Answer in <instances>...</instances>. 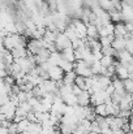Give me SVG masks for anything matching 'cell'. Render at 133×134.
Listing matches in <instances>:
<instances>
[{
    "label": "cell",
    "instance_id": "cell-4",
    "mask_svg": "<svg viewBox=\"0 0 133 134\" xmlns=\"http://www.w3.org/2000/svg\"><path fill=\"white\" fill-rule=\"evenodd\" d=\"M72 24H73L76 31L78 33L80 38L81 39H85L88 37V24H85L82 20H76V18L72 20Z\"/></svg>",
    "mask_w": 133,
    "mask_h": 134
},
{
    "label": "cell",
    "instance_id": "cell-1",
    "mask_svg": "<svg viewBox=\"0 0 133 134\" xmlns=\"http://www.w3.org/2000/svg\"><path fill=\"white\" fill-rule=\"evenodd\" d=\"M75 72L77 76H81L85 78L94 77V73L91 70V65H89L85 60H77L75 63Z\"/></svg>",
    "mask_w": 133,
    "mask_h": 134
},
{
    "label": "cell",
    "instance_id": "cell-26",
    "mask_svg": "<svg viewBox=\"0 0 133 134\" xmlns=\"http://www.w3.org/2000/svg\"><path fill=\"white\" fill-rule=\"evenodd\" d=\"M131 35H132V37H133V30H132V33H131Z\"/></svg>",
    "mask_w": 133,
    "mask_h": 134
},
{
    "label": "cell",
    "instance_id": "cell-12",
    "mask_svg": "<svg viewBox=\"0 0 133 134\" xmlns=\"http://www.w3.org/2000/svg\"><path fill=\"white\" fill-rule=\"evenodd\" d=\"M112 86L115 87V91L116 92H120V94H125V86H124V81L120 80V78H115L112 81Z\"/></svg>",
    "mask_w": 133,
    "mask_h": 134
},
{
    "label": "cell",
    "instance_id": "cell-15",
    "mask_svg": "<svg viewBox=\"0 0 133 134\" xmlns=\"http://www.w3.org/2000/svg\"><path fill=\"white\" fill-rule=\"evenodd\" d=\"M30 121L28 120V119H25V120H22L21 122H18L17 125H18V133H26V132H29V128H30Z\"/></svg>",
    "mask_w": 133,
    "mask_h": 134
},
{
    "label": "cell",
    "instance_id": "cell-24",
    "mask_svg": "<svg viewBox=\"0 0 133 134\" xmlns=\"http://www.w3.org/2000/svg\"><path fill=\"white\" fill-rule=\"evenodd\" d=\"M129 78H131V80H133V72L131 73V74H129Z\"/></svg>",
    "mask_w": 133,
    "mask_h": 134
},
{
    "label": "cell",
    "instance_id": "cell-20",
    "mask_svg": "<svg viewBox=\"0 0 133 134\" xmlns=\"http://www.w3.org/2000/svg\"><path fill=\"white\" fill-rule=\"evenodd\" d=\"M75 85H76V86H78L80 89L85 90L86 89V78H85V77H81V76H77Z\"/></svg>",
    "mask_w": 133,
    "mask_h": 134
},
{
    "label": "cell",
    "instance_id": "cell-14",
    "mask_svg": "<svg viewBox=\"0 0 133 134\" xmlns=\"http://www.w3.org/2000/svg\"><path fill=\"white\" fill-rule=\"evenodd\" d=\"M98 1H99V7H100L102 9H104L106 12H110V10L115 9L112 0H98Z\"/></svg>",
    "mask_w": 133,
    "mask_h": 134
},
{
    "label": "cell",
    "instance_id": "cell-19",
    "mask_svg": "<svg viewBox=\"0 0 133 134\" xmlns=\"http://www.w3.org/2000/svg\"><path fill=\"white\" fill-rule=\"evenodd\" d=\"M100 43H102V47H111L114 41H115V35H110V37H104V38H100L99 39Z\"/></svg>",
    "mask_w": 133,
    "mask_h": 134
},
{
    "label": "cell",
    "instance_id": "cell-25",
    "mask_svg": "<svg viewBox=\"0 0 133 134\" xmlns=\"http://www.w3.org/2000/svg\"><path fill=\"white\" fill-rule=\"evenodd\" d=\"M129 121H133V115H132V117H131V120Z\"/></svg>",
    "mask_w": 133,
    "mask_h": 134
},
{
    "label": "cell",
    "instance_id": "cell-17",
    "mask_svg": "<svg viewBox=\"0 0 133 134\" xmlns=\"http://www.w3.org/2000/svg\"><path fill=\"white\" fill-rule=\"evenodd\" d=\"M102 65L104 68H110L112 65H115V57H111V56H103V59L100 60Z\"/></svg>",
    "mask_w": 133,
    "mask_h": 134
},
{
    "label": "cell",
    "instance_id": "cell-21",
    "mask_svg": "<svg viewBox=\"0 0 133 134\" xmlns=\"http://www.w3.org/2000/svg\"><path fill=\"white\" fill-rule=\"evenodd\" d=\"M106 92H107L108 95H112V94L115 92V87H114L112 85H111V86H108V87L106 89Z\"/></svg>",
    "mask_w": 133,
    "mask_h": 134
},
{
    "label": "cell",
    "instance_id": "cell-13",
    "mask_svg": "<svg viewBox=\"0 0 133 134\" xmlns=\"http://www.w3.org/2000/svg\"><path fill=\"white\" fill-rule=\"evenodd\" d=\"M88 38L91 39H100L98 27L95 25H88Z\"/></svg>",
    "mask_w": 133,
    "mask_h": 134
},
{
    "label": "cell",
    "instance_id": "cell-7",
    "mask_svg": "<svg viewBox=\"0 0 133 134\" xmlns=\"http://www.w3.org/2000/svg\"><path fill=\"white\" fill-rule=\"evenodd\" d=\"M77 100H78V105H81V107L91 105V94L88 90H82L81 94L77 95Z\"/></svg>",
    "mask_w": 133,
    "mask_h": 134
},
{
    "label": "cell",
    "instance_id": "cell-16",
    "mask_svg": "<svg viewBox=\"0 0 133 134\" xmlns=\"http://www.w3.org/2000/svg\"><path fill=\"white\" fill-rule=\"evenodd\" d=\"M97 116H102V117H107V105L106 104H99L97 107H94Z\"/></svg>",
    "mask_w": 133,
    "mask_h": 134
},
{
    "label": "cell",
    "instance_id": "cell-9",
    "mask_svg": "<svg viewBox=\"0 0 133 134\" xmlns=\"http://www.w3.org/2000/svg\"><path fill=\"white\" fill-rule=\"evenodd\" d=\"M76 78H77V74H76L75 70H73V72H68V73H65V76H64L63 85H67V86H75Z\"/></svg>",
    "mask_w": 133,
    "mask_h": 134
},
{
    "label": "cell",
    "instance_id": "cell-11",
    "mask_svg": "<svg viewBox=\"0 0 133 134\" xmlns=\"http://www.w3.org/2000/svg\"><path fill=\"white\" fill-rule=\"evenodd\" d=\"M61 55H63V57H64L65 60H68V61H71V63H76V61H77V60H76V53H75V48H73V47H69V48L64 49V51L61 52Z\"/></svg>",
    "mask_w": 133,
    "mask_h": 134
},
{
    "label": "cell",
    "instance_id": "cell-2",
    "mask_svg": "<svg viewBox=\"0 0 133 134\" xmlns=\"http://www.w3.org/2000/svg\"><path fill=\"white\" fill-rule=\"evenodd\" d=\"M17 107H18V105H17L16 103H13L12 100H9L7 104L1 105L0 112H1V115L5 116V119H7L8 121H13V119H14V116H16Z\"/></svg>",
    "mask_w": 133,
    "mask_h": 134
},
{
    "label": "cell",
    "instance_id": "cell-6",
    "mask_svg": "<svg viewBox=\"0 0 133 134\" xmlns=\"http://www.w3.org/2000/svg\"><path fill=\"white\" fill-rule=\"evenodd\" d=\"M115 68H116V77L118 78H120V80H123V81H125V80H128L129 78V72H128V69L118 60V61H115Z\"/></svg>",
    "mask_w": 133,
    "mask_h": 134
},
{
    "label": "cell",
    "instance_id": "cell-3",
    "mask_svg": "<svg viewBox=\"0 0 133 134\" xmlns=\"http://www.w3.org/2000/svg\"><path fill=\"white\" fill-rule=\"evenodd\" d=\"M55 46H56V49L57 52H63L64 49L72 47V42L69 41V38L64 34V33H60L55 41Z\"/></svg>",
    "mask_w": 133,
    "mask_h": 134
},
{
    "label": "cell",
    "instance_id": "cell-18",
    "mask_svg": "<svg viewBox=\"0 0 133 134\" xmlns=\"http://www.w3.org/2000/svg\"><path fill=\"white\" fill-rule=\"evenodd\" d=\"M103 68H104V66L102 65V63H100V61H95V63L93 64V66H91V70H93L94 76H100V74H102Z\"/></svg>",
    "mask_w": 133,
    "mask_h": 134
},
{
    "label": "cell",
    "instance_id": "cell-5",
    "mask_svg": "<svg viewBox=\"0 0 133 134\" xmlns=\"http://www.w3.org/2000/svg\"><path fill=\"white\" fill-rule=\"evenodd\" d=\"M48 76H50V80L55 81V82H60L64 80V76H65V72L57 66V65H54L50 70H48Z\"/></svg>",
    "mask_w": 133,
    "mask_h": 134
},
{
    "label": "cell",
    "instance_id": "cell-22",
    "mask_svg": "<svg viewBox=\"0 0 133 134\" xmlns=\"http://www.w3.org/2000/svg\"><path fill=\"white\" fill-rule=\"evenodd\" d=\"M114 134H127L123 129H120V130H114Z\"/></svg>",
    "mask_w": 133,
    "mask_h": 134
},
{
    "label": "cell",
    "instance_id": "cell-8",
    "mask_svg": "<svg viewBox=\"0 0 133 134\" xmlns=\"http://www.w3.org/2000/svg\"><path fill=\"white\" fill-rule=\"evenodd\" d=\"M12 55H13L14 60H17V59L28 57V56H29V51H28L26 47H18V48L12 49Z\"/></svg>",
    "mask_w": 133,
    "mask_h": 134
},
{
    "label": "cell",
    "instance_id": "cell-10",
    "mask_svg": "<svg viewBox=\"0 0 133 134\" xmlns=\"http://www.w3.org/2000/svg\"><path fill=\"white\" fill-rule=\"evenodd\" d=\"M127 38H115V41H114V43H112V47L118 51V52H120V51H124V49H127Z\"/></svg>",
    "mask_w": 133,
    "mask_h": 134
},
{
    "label": "cell",
    "instance_id": "cell-23",
    "mask_svg": "<svg viewBox=\"0 0 133 134\" xmlns=\"http://www.w3.org/2000/svg\"><path fill=\"white\" fill-rule=\"evenodd\" d=\"M129 129H131V133H133V121H129Z\"/></svg>",
    "mask_w": 133,
    "mask_h": 134
}]
</instances>
